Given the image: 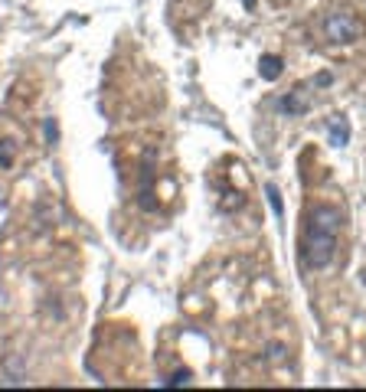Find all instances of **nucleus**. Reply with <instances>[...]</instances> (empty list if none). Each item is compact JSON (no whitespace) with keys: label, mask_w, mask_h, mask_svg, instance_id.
Segmentation results:
<instances>
[{"label":"nucleus","mask_w":366,"mask_h":392,"mask_svg":"<svg viewBox=\"0 0 366 392\" xmlns=\"http://www.w3.org/2000/svg\"><path fill=\"white\" fill-rule=\"evenodd\" d=\"M46 141H49V144H56V141H59V127H56L53 118L46 121Z\"/></svg>","instance_id":"9"},{"label":"nucleus","mask_w":366,"mask_h":392,"mask_svg":"<svg viewBox=\"0 0 366 392\" xmlns=\"http://www.w3.org/2000/svg\"><path fill=\"white\" fill-rule=\"evenodd\" d=\"M259 72H262V79H265V82H275V79L281 75V59H278V56H271V53L262 56Z\"/></svg>","instance_id":"5"},{"label":"nucleus","mask_w":366,"mask_h":392,"mask_svg":"<svg viewBox=\"0 0 366 392\" xmlns=\"http://www.w3.org/2000/svg\"><path fill=\"white\" fill-rule=\"evenodd\" d=\"M281 353H285V350H281L278 343H271V347H269V360H271V363H278V360H281Z\"/></svg>","instance_id":"10"},{"label":"nucleus","mask_w":366,"mask_h":392,"mask_svg":"<svg viewBox=\"0 0 366 392\" xmlns=\"http://www.w3.org/2000/svg\"><path fill=\"white\" fill-rule=\"evenodd\" d=\"M242 3H246V7H248V10H252V7H255V0H242Z\"/></svg>","instance_id":"11"},{"label":"nucleus","mask_w":366,"mask_h":392,"mask_svg":"<svg viewBox=\"0 0 366 392\" xmlns=\"http://www.w3.org/2000/svg\"><path fill=\"white\" fill-rule=\"evenodd\" d=\"M13 160H17V144L13 141H0V170H10Z\"/></svg>","instance_id":"6"},{"label":"nucleus","mask_w":366,"mask_h":392,"mask_svg":"<svg viewBox=\"0 0 366 392\" xmlns=\"http://www.w3.org/2000/svg\"><path fill=\"white\" fill-rule=\"evenodd\" d=\"M190 382V370H180V373H173L170 379H167V386H186Z\"/></svg>","instance_id":"8"},{"label":"nucleus","mask_w":366,"mask_h":392,"mask_svg":"<svg viewBox=\"0 0 366 392\" xmlns=\"http://www.w3.org/2000/svg\"><path fill=\"white\" fill-rule=\"evenodd\" d=\"M327 131H331V144H337V148H344L347 141H350V125H347V118H340V115H334L327 121Z\"/></svg>","instance_id":"4"},{"label":"nucleus","mask_w":366,"mask_h":392,"mask_svg":"<svg viewBox=\"0 0 366 392\" xmlns=\"http://www.w3.org/2000/svg\"><path fill=\"white\" fill-rule=\"evenodd\" d=\"M265 193H269V203H271V210H275V216H281V212H285V206H281L278 187H275V183H269V187H265Z\"/></svg>","instance_id":"7"},{"label":"nucleus","mask_w":366,"mask_h":392,"mask_svg":"<svg viewBox=\"0 0 366 392\" xmlns=\"http://www.w3.org/2000/svg\"><path fill=\"white\" fill-rule=\"evenodd\" d=\"M281 111H288L291 118L304 115V111H308V92H304V88L288 92V98H281Z\"/></svg>","instance_id":"3"},{"label":"nucleus","mask_w":366,"mask_h":392,"mask_svg":"<svg viewBox=\"0 0 366 392\" xmlns=\"http://www.w3.org/2000/svg\"><path fill=\"white\" fill-rule=\"evenodd\" d=\"M337 233H340V212L334 206H314L308 212L301 242V262L311 272H324L337 255Z\"/></svg>","instance_id":"1"},{"label":"nucleus","mask_w":366,"mask_h":392,"mask_svg":"<svg viewBox=\"0 0 366 392\" xmlns=\"http://www.w3.org/2000/svg\"><path fill=\"white\" fill-rule=\"evenodd\" d=\"M363 33V23L353 10H334L327 20H324V36L337 46H347V42H356Z\"/></svg>","instance_id":"2"}]
</instances>
